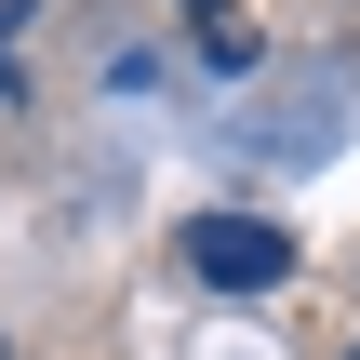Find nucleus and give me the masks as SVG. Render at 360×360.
Here are the masks:
<instances>
[{
  "instance_id": "obj_3",
  "label": "nucleus",
  "mask_w": 360,
  "mask_h": 360,
  "mask_svg": "<svg viewBox=\"0 0 360 360\" xmlns=\"http://www.w3.org/2000/svg\"><path fill=\"white\" fill-rule=\"evenodd\" d=\"M0 80H13V27H0Z\"/></svg>"
},
{
  "instance_id": "obj_2",
  "label": "nucleus",
  "mask_w": 360,
  "mask_h": 360,
  "mask_svg": "<svg viewBox=\"0 0 360 360\" xmlns=\"http://www.w3.org/2000/svg\"><path fill=\"white\" fill-rule=\"evenodd\" d=\"M187 13H200V27H214V13H227V0H187Z\"/></svg>"
},
{
  "instance_id": "obj_4",
  "label": "nucleus",
  "mask_w": 360,
  "mask_h": 360,
  "mask_svg": "<svg viewBox=\"0 0 360 360\" xmlns=\"http://www.w3.org/2000/svg\"><path fill=\"white\" fill-rule=\"evenodd\" d=\"M347 360H360V347H347Z\"/></svg>"
},
{
  "instance_id": "obj_1",
  "label": "nucleus",
  "mask_w": 360,
  "mask_h": 360,
  "mask_svg": "<svg viewBox=\"0 0 360 360\" xmlns=\"http://www.w3.org/2000/svg\"><path fill=\"white\" fill-rule=\"evenodd\" d=\"M187 281H214V294H281V281H294V240H281L267 214H200V227H187Z\"/></svg>"
}]
</instances>
